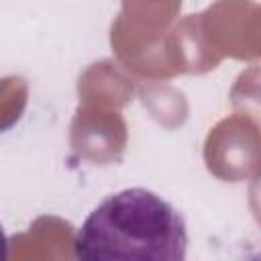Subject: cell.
Masks as SVG:
<instances>
[{
    "label": "cell",
    "instance_id": "1",
    "mask_svg": "<svg viewBox=\"0 0 261 261\" xmlns=\"http://www.w3.org/2000/svg\"><path fill=\"white\" fill-rule=\"evenodd\" d=\"M73 247L77 261H186L188 230L167 200L128 188L88 214Z\"/></svg>",
    "mask_w": 261,
    "mask_h": 261
},
{
    "label": "cell",
    "instance_id": "2",
    "mask_svg": "<svg viewBox=\"0 0 261 261\" xmlns=\"http://www.w3.org/2000/svg\"><path fill=\"white\" fill-rule=\"evenodd\" d=\"M0 261H8V239L0 224Z\"/></svg>",
    "mask_w": 261,
    "mask_h": 261
}]
</instances>
